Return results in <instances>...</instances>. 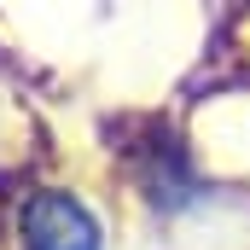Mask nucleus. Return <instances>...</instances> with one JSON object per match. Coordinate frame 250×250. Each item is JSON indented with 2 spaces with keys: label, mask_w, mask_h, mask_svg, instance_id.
Returning <instances> with one entry per match:
<instances>
[{
  "label": "nucleus",
  "mask_w": 250,
  "mask_h": 250,
  "mask_svg": "<svg viewBox=\"0 0 250 250\" xmlns=\"http://www.w3.org/2000/svg\"><path fill=\"white\" fill-rule=\"evenodd\" d=\"M23 227V250H99V221L87 215L82 198L70 192H35L18 215Z\"/></svg>",
  "instance_id": "obj_1"
}]
</instances>
